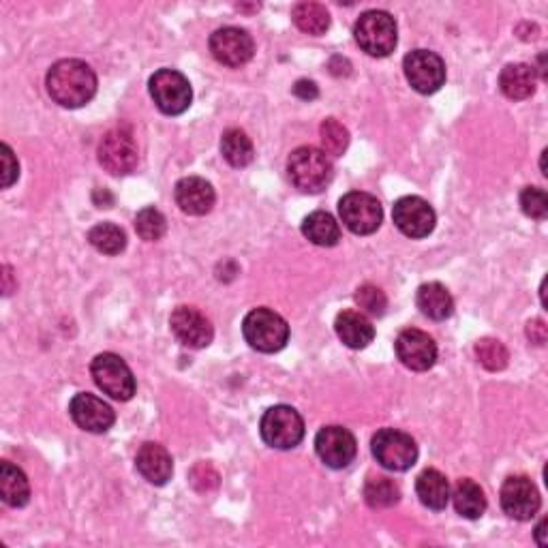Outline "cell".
I'll return each instance as SVG.
<instances>
[{"label":"cell","instance_id":"ab89813d","mask_svg":"<svg viewBox=\"0 0 548 548\" xmlns=\"http://www.w3.org/2000/svg\"><path fill=\"white\" fill-rule=\"evenodd\" d=\"M544 527H546V519H544V521H540V525L536 527V540H538V544H540V546H546V540L542 538V536H544Z\"/></svg>","mask_w":548,"mask_h":548},{"label":"cell","instance_id":"d590c367","mask_svg":"<svg viewBox=\"0 0 548 548\" xmlns=\"http://www.w3.org/2000/svg\"><path fill=\"white\" fill-rule=\"evenodd\" d=\"M521 208L527 217L544 221L548 217V197L538 187H525L521 193Z\"/></svg>","mask_w":548,"mask_h":548},{"label":"cell","instance_id":"836d02e7","mask_svg":"<svg viewBox=\"0 0 548 548\" xmlns=\"http://www.w3.org/2000/svg\"><path fill=\"white\" fill-rule=\"evenodd\" d=\"M135 232L146 242H157L167 232V221L157 208H142L135 217Z\"/></svg>","mask_w":548,"mask_h":548},{"label":"cell","instance_id":"d6a6232c","mask_svg":"<svg viewBox=\"0 0 548 548\" xmlns=\"http://www.w3.org/2000/svg\"><path fill=\"white\" fill-rule=\"evenodd\" d=\"M476 358L486 371H504L508 367L510 354L506 345L497 339H480L476 343Z\"/></svg>","mask_w":548,"mask_h":548},{"label":"cell","instance_id":"d4e9b609","mask_svg":"<svg viewBox=\"0 0 548 548\" xmlns=\"http://www.w3.org/2000/svg\"><path fill=\"white\" fill-rule=\"evenodd\" d=\"M0 497L11 508H24L30 501V484L26 474L9 461L0 463Z\"/></svg>","mask_w":548,"mask_h":548},{"label":"cell","instance_id":"f35d334b","mask_svg":"<svg viewBox=\"0 0 548 548\" xmlns=\"http://www.w3.org/2000/svg\"><path fill=\"white\" fill-rule=\"evenodd\" d=\"M294 95L302 101H313V99H317L319 90H317L315 82H311V80H298L294 86Z\"/></svg>","mask_w":548,"mask_h":548},{"label":"cell","instance_id":"9a60e30c","mask_svg":"<svg viewBox=\"0 0 548 548\" xmlns=\"http://www.w3.org/2000/svg\"><path fill=\"white\" fill-rule=\"evenodd\" d=\"M315 452L330 469H343L356 459V437L343 426H324L315 437Z\"/></svg>","mask_w":548,"mask_h":548},{"label":"cell","instance_id":"8fae6325","mask_svg":"<svg viewBox=\"0 0 548 548\" xmlns=\"http://www.w3.org/2000/svg\"><path fill=\"white\" fill-rule=\"evenodd\" d=\"M403 71L409 86L420 95H433L446 84V63L429 50H414L403 60Z\"/></svg>","mask_w":548,"mask_h":548},{"label":"cell","instance_id":"5b68a950","mask_svg":"<svg viewBox=\"0 0 548 548\" xmlns=\"http://www.w3.org/2000/svg\"><path fill=\"white\" fill-rule=\"evenodd\" d=\"M260 433L270 448L292 450L304 439V420L294 407L274 405L262 416Z\"/></svg>","mask_w":548,"mask_h":548},{"label":"cell","instance_id":"9c48e42d","mask_svg":"<svg viewBox=\"0 0 548 548\" xmlns=\"http://www.w3.org/2000/svg\"><path fill=\"white\" fill-rule=\"evenodd\" d=\"M90 373H93L95 384L108 397L116 401H129L135 394V377L129 369V364L116 354H99L93 364H90Z\"/></svg>","mask_w":548,"mask_h":548},{"label":"cell","instance_id":"4316f807","mask_svg":"<svg viewBox=\"0 0 548 548\" xmlns=\"http://www.w3.org/2000/svg\"><path fill=\"white\" fill-rule=\"evenodd\" d=\"M302 234L317 247H334L341 240V227L330 212L315 210L302 221Z\"/></svg>","mask_w":548,"mask_h":548},{"label":"cell","instance_id":"7a4b0ae2","mask_svg":"<svg viewBox=\"0 0 548 548\" xmlns=\"http://www.w3.org/2000/svg\"><path fill=\"white\" fill-rule=\"evenodd\" d=\"M287 174L300 191L319 193L330 185L332 163L326 152L313 146H300L289 155Z\"/></svg>","mask_w":548,"mask_h":548},{"label":"cell","instance_id":"603a6c76","mask_svg":"<svg viewBox=\"0 0 548 548\" xmlns=\"http://www.w3.org/2000/svg\"><path fill=\"white\" fill-rule=\"evenodd\" d=\"M416 304L422 315L435 319V322H444V319H448L454 313V300L450 292L437 281L424 283L418 287Z\"/></svg>","mask_w":548,"mask_h":548},{"label":"cell","instance_id":"cb8c5ba5","mask_svg":"<svg viewBox=\"0 0 548 548\" xmlns=\"http://www.w3.org/2000/svg\"><path fill=\"white\" fill-rule=\"evenodd\" d=\"M416 493H418V499L422 501V506L441 512L446 510L450 501V484L441 471L424 469L416 480Z\"/></svg>","mask_w":548,"mask_h":548},{"label":"cell","instance_id":"ffe728a7","mask_svg":"<svg viewBox=\"0 0 548 548\" xmlns=\"http://www.w3.org/2000/svg\"><path fill=\"white\" fill-rule=\"evenodd\" d=\"M135 467L146 482L155 486L167 484L174 474V461L170 452H167L161 444H152V441H148V444H144L140 450H137Z\"/></svg>","mask_w":548,"mask_h":548},{"label":"cell","instance_id":"d6986e66","mask_svg":"<svg viewBox=\"0 0 548 548\" xmlns=\"http://www.w3.org/2000/svg\"><path fill=\"white\" fill-rule=\"evenodd\" d=\"M174 197L178 208L185 212V215L191 217H204L215 206V189L208 180L200 176H189L178 180V185L174 189Z\"/></svg>","mask_w":548,"mask_h":548},{"label":"cell","instance_id":"2e32d148","mask_svg":"<svg viewBox=\"0 0 548 548\" xmlns=\"http://www.w3.org/2000/svg\"><path fill=\"white\" fill-rule=\"evenodd\" d=\"M394 352L407 369L418 373L433 369L437 362V345L433 337L418 328L403 330L394 341Z\"/></svg>","mask_w":548,"mask_h":548},{"label":"cell","instance_id":"83f0119b","mask_svg":"<svg viewBox=\"0 0 548 548\" xmlns=\"http://www.w3.org/2000/svg\"><path fill=\"white\" fill-rule=\"evenodd\" d=\"M221 155L232 167H247L255 159L251 137L240 129H227L221 137Z\"/></svg>","mask_w":548,"mask_h":548},{"label":"cell","instance_id":"484cf974","mask_svg":"<svg viewBox=\"0 0 548 548\" xmlns=\"http://www.w3.org/2000/svg\"><path fill=\"white\" fill-rule=\"evenodd\" d=\"M450 497L454 501L456 512H459L463 519L476 521L486 512V497H484L482 486L476 480L471 478L459 480L454 484V491Z\"/></svg>","mask_w":548,"mask_h":548},{"label":"cell","instance_id":"5bb4252c","mask_svg":"<svg viewBox=\"0 0 548 548\" xmlns=\"http://www.w3.org/2000/svg\"><path fill=\"white\" fill-rule=\"evenodd\" d=\"M210 52L217 58V63L236 69L247 65L253 58L255 43L247 30L225 26L210 35Z\"/></svg>","mask_w":548,"mask_h":548},{"label":"cell","instance_id":"6da1fadb","mask_svg":"<svg viewBox=\"0 0 548 548\" xmlns=\"http://www.w3.org/2000/svg\"><path fill=\"white\" fill-rule=\"evenodd\" d=\"M45 86L58 105L75 110L84 108L97 95V75L84 60L65 58L52 65Z\"/></svg>","mask_w":548,"mask_h":548},{"label":"cell","instance_id":"7c38bea8","mask_svg":"<svg viewBox=\"0 0 548 548\" xmlns=\"http://www.w3.org/2000/svg\"><path fill=\"white\" fill-rule=\"evenodd\" d=\"M392 219H394V225H397L407 238H414V240L431 236L437 223L433 206L418 195L401 197V200L392 208Z\"/></svg>","mask_w":548,"mask_h":548},{"label":"cell","instance_id":"44dd1931","mask_svg":"<svg viewBox=\"0 0 548 548\" xmlns=\"http://www.w3.org/2000/svg\"><path fill=\"white\" fill-rule=\"evenodd\" d=\"M334 330H337V337L349 349H364L375 339V328L369 322V317L354 309L341 311L337 315V319H334Z\"/></svg>","mask_w":548,"mask_h":548},{"label":"cell","instance_id":"3957f363","mask_svg":"<svg viewBox=\"0 0 548 548\" xmlns=\"http://www.w3.org/2000/svg\"><path fill=\"white\" fill-rule=\"evenodd\" d=\"M245 341L262 354H277L289 341V326L285 319L272 309H253L242 322Z\"/></svg>","mask_w":548,"mask_h":548},{"label":"cell","instance_id":"52a82bcc","mask_svg":"<svg viewBox=\"0 0 548 548\" xmlns=\"http://www.w3.org/2000/svg\"><path fill=\"white\" fill-rule=\"evenodd\" d=\"M371 450L377 463L390 471H407L418 461V446L411 435L399 429L377 431Z\"/></svg>","mask_w":548,"mask_h":548},{"label":"cell","instance_id":"4fadbf2b","mask_svg":"<svg viewBox=\"0 0 548 548\" xmlns=\"http://www.w3.org/2000/svg\"><path fill=\"white\" fill-rule=\"evenodd\" d=\"M501 508L514 521H531L540 510L538 486L527 476H510L499 493Z\"/></svg>","mask_w":548,"mask_h":548},{"label":"cell","instance_id":"8992f818","mask_svg":"<svg viewBox=\"0 0 548 548\" xmlns=\"http://www.w3.org/2000/svg\"><path fill=\"white\" fill-rule=\"evenodd\" d=\"M150 97L157 108L167 116H178L189 110L193 90L189 80L176 69H161L148 82Z\"/></svg>","mask_w":548,"mask_h":548},{"label":"cell","instance_id":"e0dca14e","mask_svg":"<svg viewBox=\"0 0 548 548\" xmlns=\"http://www.w3.org/2000/svg\"><path fill=\"white\" fill-rule=\"evenodd\" d=\"M174 337L191 349H204L215 339V328L210 319L195 307H178L170 317Z\"/></svg>","mask_w":548,"mask_h":548},{"label":"cell","instance_id":"f1b7e54d","mask_svg":"<svg viewBox=\"0 0 548 548\" xmlns=\"http://www.w3.org/2000/svg\"><path fill=\"white\" fill-rule=\"evenodd\" d=\"M294 24L307 35H324L330 28V13L319 3H298L292 11Z\"/></svg>","mask_w":548,"mask_h":548},{"label":"cell","instance_id":"7402d4cb","mask_svg":"<svg viewBox=\"0 0 548 548\" xmlns=\"http://www.w3.org/2000/svg\"><path fill=\"white\" fill-rule=\"evenodd\" d=\"M538 75L536 69L525 63H512L506 65L499 73V88L508 99L523 101L536 93Z\"/></svg>","mask_w":548,"mask_h":548},{"label":"cell","instance_id":"8d00e7d4","mask_svg":"<svg viewBox=\"0 0 548 548\" xmlns=\"http://www.w3.org/2000/svg\"><path fill=\"white\" fill-rule=\"evenodd\" d=\"M20 176V163L9 144H3V189H9Z\"/></svg>","mask_w":548,"mask_h":548},{"label":"cell","instance_id":"74e56055","mask_svg":"<svg viewBox=\"0 0 548 548\" xmlns=\"http://www.w3.org/2000/svg\"><path fill=\"white\" fill-rule=\"evenodd\" d=\"M527 337L531 343L536 345H544L546 337H548V328L544 324V319H534V322L527 324Z\"/></svg>","mask_w":548,"mask_h":548},{"label":"cell","instance_id":"277c9868","mask_svg":"<svg viewBox=\"0 0 548 548\" xmlns=\"http://www.w3.org/2000/svg\"><path fill=\"white\" fill-rule=\"evenodd\" d=\"M354 37H356V43L369 56L384 58V56H390L394 48H397L399 30H397V22H394L390 13L375 9L360 15L354 26Z\"/></svg>","mask_w":548,"mask_h":548},{"label":"cell","instance_id":"4dcf8cb0","mask_svg":"<svg viewBox=\"0 0 548 548\" xmlns=\"http://www.w3.org/2000/svg\"><path fill=\"white\" fill-rule=\"evenodd\" d=\"M88 242L103 255H118L127 247V236L114 223H99L88 232Z\"/></svg>","mask_w":548,"mask_h":548},{"label":"cell","instance_id":"ba28073f","mask_svg":"<svg viewBox=\"0 0 548 548\" xmlns=\"http://www.w3.org/2000/svg\"><path fill=\"white\" fill-rule=\"evenodd\" d=\"M339 217L352 234L369 236L377 232L379 225H382L384 210L375 195L364 191H352L341 197Z\"/></svg>","mask_w":548,"mask_h":548},{"label":"cell","instance_id":"f546056e","mask_svg":"<svg viewBox=\"0 0 548 548\" xmlns=\"http://www.w3.org/2000/svg\"><path fill=\"white\" fill-rule=\"evenodd\" d=\"M401 499V489L394 480L384 478V476H371L364 484V501L375 510H384L392 508L394 504H399Z\"/></svg>","mask_w":548,"mask_h":548},{"label":"cell","instance_id":"ac0fdd59","mask_svg":"<svg viewBox=\"0 0 548 548\" xmlns=\"http://www.w3.org/2000/svg\"><path fill=\"white\" fill-rule=\"evenodd\" d=\"M69 414L73 422L88 433H105L110 431L116 422L114 409L90 392L75 394L69 403Z\"/></svg>","mask_w":548,"mask_h":548},{"label":"cell","instance_id":"1f68e13d","mask_svg":"<svg viewBox=\"0 0 548 548\" xmlns=\"http://www.w3.org/2000/svg\"><path fill=\"white\" fill-rule=\"evenodd\" d=\"M319 140H322V152L330 157H341L349 146V131L337 118H326L319 127Z\"/></svg>","mask_w":548,"mask_h":548},{"label":"cell","instance_id":"e575fe53","mask_svg":"<svg viewBox=\"0 0 548 548\" xmlns=\"http://www.w3.org/2000/svg\"><path fill=\"white\" fill-rule=\"evenodd\" d=\"M356 302H358V307L364 311V313H369L373 317H382L388 309V298L386 294L382 292V289L367 283V285H360L358 287V292H356Z\"/></svg>","mask_w":548,"mask_h":548},{"label":"cell","instance_id":"30bf717a","mask_svg":"<svg viewBox=\"0 0 548 548\" xmlns=\"http://www.w3.org/2000/svg\"><path fill=\"white\" fill-rule=\"evenodd\" d=\"M140 155H137V144L133 131L129 127H116L103 135L99 144V163L114 176L131 174Z\"/></svg>","mask_w":548,"mask_h":548}]
</instances>
